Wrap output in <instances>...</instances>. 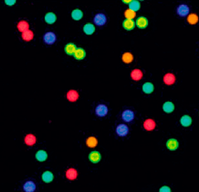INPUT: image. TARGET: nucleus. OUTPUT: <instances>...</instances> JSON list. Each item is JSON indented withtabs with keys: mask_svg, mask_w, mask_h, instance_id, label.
<instances>
[{
	"mask_svg": "<svg viewBox=\"0 0 199 192\" xmlns=\"http://www.w3.org/2000/svg\"><path fill=\"white\" fill-rule=\"evenodd\" d=\"M140 4L138 2V1H135V0H134V1H131L130 3H129V9L130 10H132V11H138L139 9H140Z\"/></svg>",
	"mask_w": 199,
	"mask_h": 192,
	"instance_id": "nucleus-23",
	"label": "nucleus"
},
{
	"mask_svg": "<svg viewBox=\"0 0 199 192\" xmlns=\"http://www.w3.org/2000/svg\"><path fill=\"white\" fill-rule=\"evenodd\" d=\"M144 126H145V128L146 130H148V131H152V130H154V127H155V122L153 121V120H151V119H149V120H147V121H145Z\"/></svg>",
	"mask_w": 199,
	"mask_h": 192,
	"instance_id": "nucleus-18",
	"label": "nucleus"
},
{
	"mask_svg": "<svg viewBox=\"0 0 199 192\" xmlns=\"http://www.w3.org/2000/svg\"><path fill=\"white\" fill-rule=\"evenodd\" d=\"M135 24L140 28H145L148 26V19L145 17H140L136 20Z\"/></svg>",
	"mask_w": 199,
	"mask_h": 192,
	"instance_id": "nucleus-8",
	"label": "nucleus"
},
{
	"mask_svg": "<svg viewBox=\"0 0 199 192\" xmlns=\"http://www.w3.org/2000/svg\"><path fill=\"white\" fill-rule=\"evenodd\" d=\"M177 13L178 16L180 17H186L189 15V6L186 4H181L177 8Z\"/></svg>",
	"mask_w": 199,
	"mask_h": 192,
	"instance_id": "nucleus-4",
	"label": "nucleus"
},
{
	"mask_svg": "<svg viewBox=\"0 0 199 192\" xmlns=\"http://www.w3.org/2000/svg\"><path fill=\"white\" fill-rule=\"evenodd\" d=\"M154 89V85L151 82H146L143 85V91L146 94H150L151 92H153Z\"/></svg>",
	"mask_w": 199,
	"mask_h": 192,
	"instance_id": "nucleus-14",
	"label": "nucleus"
},
{
	"mask_svg": "<svg viewBox=\"0 0 199 192\" xmlns=\"http://www.w3.org/2000/svg\"><path fill=\"white\" fill-rule=\"evenodd\" d=\"M67 98L71 102H75L76 101V99L78 98V94L75 91H70L67 93Z\"/></svg>",
	"mask_w": 199,
	"mask_h": 192,
	"instance_id": "nucleus-28",
	"label": "nucleus"
},
{
	"mask_svg": "<svg viewBox=\"0 0 199 192\" xmlns=\"http://www.w3.org/2000/svg\"><path fill=\"white\" fill-rule=\"evenodd\" d=\"M124 15L127 18V19H133L135 17V12L132 11V10H130V9H128V10L125 11Z\"/></svg>",
	"mask_w": 199,
	"mask_h": 192,
	"instance_id": "nucleus-34",
	"label": "nucleus"
},
{
	"mask_svg": "<svg viewBox=\"0 0 199 192\" xmlns=\"http://www.w3.org/2000/svg\"><path fill=\"white\" fill-rule=\"evenodd\" d=\"M89 159L93 163H97L101 160V154L98 151H92L91 153L89 155Z\"/></svg>",
	"mask_w": 199,
	"mask_h": 192,
	"instance_id": "nucleus-11",
	"label": "nucleus"
},
{
	"mask_svg": "<svg viewBox=\"0 0 199 192\" xmlns=\"http://www.w3.org/2000/svg\"><path fill=\"white\" fill-rule=\"evenodd\" d=\"M116 133L119 137H125L129 133V128L124 124H120L116 128Z\"/></svg>",
	"mask_w": 199,
	"mask_h": 192,
	"instance_id": "nucleus-5",
	"label": "nucleus"
},
{
	"mask_svg": "<svg viewBox=\"0 0 199 192\" xmlns=\"http://www.w3.org/2000/svg\"><path fill=\"white\" fill-rule=\"evenodd\" d=\"M43 40L45 42V43L48 44V45H52L53 44L56 40H57V37L56 34L52 32H48L44 36H43Z\"/></svg>",
	"mask_w": 199,
	"mask_h": 192,
	"instance_id": "nucleus-1",
	"label": "nucleus"
},
{
	"mask_svg": "<svg viewBox=\"0 0 199 192\" xmlns=\"http://www.w3.org/2000/svg\"><path fill=\"white\" fill-rule=\"evenodd\" d=\"M32 38H33V33L32 31L27 30L26 32L22 33V39L25 41H30V40H32Z\"/></svg>",
	"mask_w": 199,
	"mask_h": 192,
	"instance_id": "nucleus-30",
	"label": "nucleus"
},
{
	"mask_svg": "<svg viewBox=\"0 0 199 192\" xmlns=\"http://www.w3.org/2000/svg\"><path fill=\"white\" fill-rule=\"evenodd\" d=\"M71 16L73 18V19H75V20L77 21V20L81 19V18L83 17V13H82V12H81V10H79V9H75L74 11H72Z\"/></svg>",
	"mask_w": 199,
	"mask_h": 192,
	"instance_id": "nucleus-26",
	"label": "nucleus"
},
{
	"mask_svg": "<svg viewBox=\"0 0 199 192\" xmlns=\"http://www.w3.org/2000/svg\"><path fill=\"white\" fill-rule=\"evenodd\" d=\"M36 158L39 161H44L47 158V154L44 151H38L37 154H36Z\"/></svg>",
	"mask_w": 199,
	"mask_h": 192,
	"instance_id": "nucleus-19",
	"label": "nucleus"
},
{
	"mask_svg": "<svg viewBox=\"0 0 199 192\" xmlns=\"http://www.w3.org/2000/svg\"><path fill=\"white\" fill-rule=\"evenodd\" d=\"M66 177L69 179V180H75L77 176V173H76V170H74V169H69V170L66 171Z\"/></svg>",
	"mask_w": 199,
	"mask_h": 192,
	"instance_id": "nucleus-25",
	"label": "nucleus"
},
{
	"mask_svg": "<svg viewBox=\"0 0 199 192\" xmlns=\"http://www.w3.org/2000/svg\"><path fill=\"white\" fill-rule=\"evenodd\" d=\"M86 143H87V145H88L90 147H94V146H96L97 140L95 137H90V138H88Z\"/></svg>",
	"mask_w": 199,
	"mask_h": 192,
	"instance_id": "nucleus-31",
	"label": "nucleus"
},
{
	"mask_svg": "<svg viewBox=\"0 0 199 192\" xmlns=\"http://www.w3.org/2000/svg\"><path fill=\"white\" fill-rule=\"evenodd\" d=\"M42 177H43V181H45L47 183H49L53 180V175L50 171H45L43 174Z\"/></svg>",
	"mask_w": 199,
	"mask_h": 192,
	"instance_id": "nucleus-20",
	"label": "nucleus"
},
{
	"mask_svg": "<svg viewBox=\"0 0 199 192\" xmlns=\"http://www.w3.org/2000/svg\"><path fill=\"white\" fill-rule=\"evenodd\" d=\"M143 76V73L142 71L139 70V69H135L134 71H132V73H131V77L134 80H140L141 79V77Z\"/></svg>",
	"mask_w": 199,
	"mask_h": 192,
	"instance_id": "nucleus-24",
	"label": "nucleus"
},
{
	"mask_svg": "<svg viewBox=\"0 0 199 192\" xmlns=\"http://www.w3.org/2000/svg\"><path fill=\"white\" fill-rule=\"evenodd\" d=\"M159 192H171V190L168 186H163L160 188Z\"/></svg>",
	"mask_w": 199,
	"mask_h": 192,
	"instance_id": "nucleus-35",
	"label": "nucleus"
},
{
	"mask_svg": "<svg viewBox=\"0 0 199 192\" xmlns=\"http://www.w3.org/2000/svg\"><path fill=\"white\" fill-rule=\"evenodd\" d=\"M122 118L124 121L126 122H130L134 120L135 118V114L131 110H125L122 113Z\"/></svg>",
	"mask_w": 199,
	"mask_h": 192,
	"instance_id": "nucleus-6",
	"label": "nucleus"
},
{
	"mask_svg": "<svg viewBox=\"0 0 199 192\" xmlns=\"http://www.w3.org/2000/svg\"><path fill=\"white\" fill-rule=\"evenodd\" d=\"M74 57L75 59L77 60H82L85 57H86V52L83 48H76L75 53H74Z\"/></svg>",
	"mask_w": 199,
	"mask_h": 192,
	"instance_id": "nucleus-12",
	"label": "nucleus"
},
{
	"mask_svg": "<svg viewBox=\"0 0 199 192\" xmlns=\"http://www.w3.org/2000/svg\"><path fill=\"white\" fill-rule=\"evenodd\" d=\"M23 190L25 192H33L36 190V185L33 181H27L23 186Z\"/></svg>",
	"mask_w": 199,
	"mask_h": 192,
	"instance_id": "nucleus-7",
	"label": "nucleus"
},
{
	"mask_svg": "<svg viewBox=\"0 0 199 192\" xmlns=\"http://www.w3.org/2000/svg\"><path fill=\"white\" fill-rule=\"evenodd\" d=\"M25 142L27 143L28 146H32L36 142V137L31 135V134L27 135V137H25Z\"/></svg>",
	"mask_w": 199,
	"mask_h": 192,
	"instance_id": "nucleus-29",
	"label": "nucleus"
},
{
	"mask_svg": "<svg viewBox=\"0 0 199 192\" xmlns=\"http://www.w3.org/2000/svg\"><path fill=\"white\" fill-rule=\"evenodd\" d=\"M83 30H84L85 33L88 34V35H91V34H92L95 32V27L93 26V24H91V23H87L84 26Z\"/></svg>",
	"mask_w": 199,
	"mask_h": 192,
	"instance_id": "nucleus-21",
	"label": "nucleus"
},
{
	"mask_svg": "<svg viewBox=\"0 0 199 192\" xmlns=\"http://www.w3.org/2000/svg\"><path fill=\"white\" fill-rule=\"evenodd\" d=\"M28 23L26 22H24V21H22V22H20L19 23H18V25H17V28H18V30L19 31H21V32H22V33H24V32H26V31H27L28 30Z\"/></svg>",
	"mask_w": 199,
	"mask_h": 192,
	"instance_id": "nucleus-27",
	"label": "nucleus"
},
{
	"mask_svg": "<svg viewBox=\"0 0 199 192\" xmlns=\"http://www.w3.org/2000/svg\"><path fill=\"white\" fill-rule=\"evenodd\" d=\"M107 113H108V108L105 105L100 104L97 106L96 108V114L98 116L103 117V116H105L107 115Z\"/></svg>",
	"mask_w": 199,
	"mask_h": 192,
	"instance_id": "nucleus-3",
	"label": "nucleus"
},
{
	"mask_svg": "<svg viewBox=\"0 0 199 192\" xmlns=\"http://www.w3.org/2000/svg\"><path fill=\"white\" fill-rule=\"evenodd\" d=\"M56 19H57V17H56V15L54 14L53 13H48L45 16V21L47 23H49V24H52V23L56 22Z\"/></svg>",
	"mask_w": 199,
	"mask_h": 192,
	"instance_id": "nucleus-17",
	"label": "nucleus"
},
{
	"mask_svg": "<svg viewBox=\"0 0 199 192\" xmlns=\"http://www.w3.org/2000/svg\"><path fill=\"white\" fill-rule=\"evenodd\" d=\"M106 21H107L106 16L103 13H98L94 18V22L97 26H103L104 24H105Z\"/></svg>",
	"mask_w": 199,
	"mask_h": 192,
	"instance_id": "nucleus-2",
	"label": "nucleus"
},
{
	"mask_svg": "<svg viewBox=\"0 0 199 192\" xmlns=\"http://www.w3.org/2000/svg\"><path fill=\"white\" fill-rule=\"evenodd\" d=\"M163 109L167 113H171V112H172V111L174 110V105L172 104V102H167L163 106Z\"/></svg>",
	"mask_w": 199,
	"mask_h": 192,
	"instance_id": "nucleus-16",
	"label": "nucleus"
},
{
	"mask_svg": "<svg viewBox=\"0 0 199 192\" xmlns=\"http://www.w3.org/2000/svg\"><path fill=\"white\" fill-rule=\"evenodd\" d=\"M15 3H16V1H9V0H7V1H5L6 4H7V5H9V6L13 5Z\"/></svg>",
	"mask_w": 199,
	"mask_h": 192,
	"instance_id": "nucleus-36",
	"label": "nucleus"
},
{
	"mask_svg": "<svg viewBox=\"0 0 199 192\" xmlns=\"http://www.w3.org/2000/svg\"><path fill=\"white\" fill-rule=\"evenodd\" d=\"M188 20H189V23H191V24H195V23H197L198 21V18L197 15H195V14H191V15L189 17Z\"/></svg>",
	"mask_w": 199,
	"mask_h": 192,
	"instance_id": "nucleus-33",
	"label": "nucleus"
},
{
	"mask_svg": "<svg viewBox=\"0 0 199 192\" xmlns=\"http://www.w3.org/2000/svg\"><path fill=\"white\" fill-rule=\"evenodd\" d=\"M163 81H164V82H165L166 84H168V85H171V84H173L174 82H175V77H174L172 74L168 73V74L164 76Z\"/></svg>",
	"mask_w": 199,
	"mask_h": 192,
	"instance_id": "nucleus-22",
	"label": "nucleus"
},
{
	"mask_svg": "<svg viewBox=\"0 0 199 192\" xmlns=\"http://www.w3.org/2000/svg\"><path fill=\"white\" fill-rule=\"evenodd\" d=\"M180 122H181L182 126L188 127V126H189L192 124V118L188 115L183 116H182L181 120H180Z\"/></svg>",
	"mask_w": 199,
	"mask_h": 192,
	"instance_id": "nucleus-13",
	"label": "nucleus"
},
{
	"mask_svg": "<svg viewBox=\"0 0 199 192\" xmlns=\"http://www.w3.org/2000/svg\"><path fill=\"white\" fill-rule=\"evenodd\" d=\"M75 50H76V48H75V44L73 43H68L65 48V52L68 55H74Z\"/></svg>",
	"mask_w": 199,
	"mask_h": 192,
	"instance_id": "nucleus-15",
	"label": "nucleus"
},
{
	"mask_svg": "<svg viewBox=\"0 0 199 192\" xmlns=\"http://www.w3.org/2000/svg\"><path fill=\"white\" fill-rule=\"evenodd\" d=\"M123 27L126 30H132L135 27V22L133 19H125L123 22Z\"/></svg>",
	"mask_w": 199,
	"mask_h": 192,
	"instance_id": "nucleus-10",
	"label": "nucleus"
},
{
	"mask_svg": "<svg viewBox=\"0 0 199 192\" xmlns=\"http://www.w3.org/2000/svg\"><path fill=\"white\" fill-rule=\"evenodd\" d=\"M123 61L126 63H129L133 61V56L129 53H126L123 55Z\"/></svg>",
	"mask_w": 199,
	"mask_h": 192,
	"instance_id": "nucleus-32",
	"label": "nucleus"
},
{
	"mask_svg": "<svg viewBox=\"0 0 199 192\" xmlns=\"http://www.w3.org/2000/svg\"><path fill=\"white\" fill-rule=\"evenodd\" d=\"M167 147L170 151H175L178 147V142L175 139H169L167 142Z\"/></svg>",
	"mask_w": 199,
	"mask_h": 192,
	"instance_id": "nucleus-9",
	"label": "nucleus"
}]
</instances>
